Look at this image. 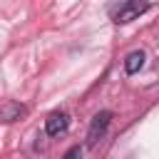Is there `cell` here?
I'll use <instances>...</instances> for the list:
<instances>
[{"instance_id":"cell-1","label":"cell","mask_w":159,"mask_h":159,"mask_svg":"<svg viewBox=\"0 0 159 159\" xmlns=\"http://www.w3.org/2000/svg\"><path fill=\"white\" fill-rule=\"evenodd\" d=\"M147 10H149V2H147V0H124V2L112 12V20H114L117 25H127V22L137 20L139 15H144Z\"/></svg>"},{"instance_id":"cell-2","label":"cell","mask_w":159,"mask_h":159,"mask_svg":"<svg viewBox=\"0 0 159 159\" xmlns=\"http://www.w3.org/2000/svg\"><path fill=\"white\" fill-rule=\"evenodd\" d=\"M109 119H112V112H109V109H102V112H97V114L92 117V124H89V129H87V147H94V144L104 137V132H107V127H109Z\"/></svg>"},{"instance_id":"cell-3","label":"cell","mask_w":159,"mask_h":159,"mask_svg":"<svg viewBox=\"0 0 159 159\" xmlns=\"http://www.w3.org/2000/svg\"><path fill=\"white\" fill-rule=\"evenodd\" d=\"M67 127H70V117H67L65 112H52V114L45 119V132H47V137H60V134L67 132Z\"/></svg>"},{"instance_id":"cell-4","label":"cell","mask_w":159,"mask_h":159,"mask_svg":"<svg viewBox=\"0 0 159 159\" xmlns=\"http://www.w3.org/2000/svg\"><path fill=\"white\" fill-rule=\"evenodd\" d=\"M25 112H27V109H25L22 104H17V102H5V104L0 107V122H15V119H20Z\"/></svg>"},{"instance_id":"cell-5","label":"cell","mask_w":159,"mask_h":159,"mask_svg":"<svg viewBox=\"0 0 159 159\" xmlns=\"http://www.w3.org/2000/svg\"><path fill=\"white\" fill-rule=\"evenodd\" d=\"M142 67H144V52H142V50H132V52L124 57V72H127V75H137Z\"/></svg>"},{"instance_id":"cell-6","label":"cell","mask_w":159,"mask_h":159,"mask_svg":"<svg viewBox=\"0 0 159 159\" xmlns=\"http://www.w3.org/2000/svg\"><path fill=\"white\" fill-rule=\"evenodd\" d=\"M77 154H82V147H72V149H70L65 157H77Z\"/></svg>"}]
</instances>
